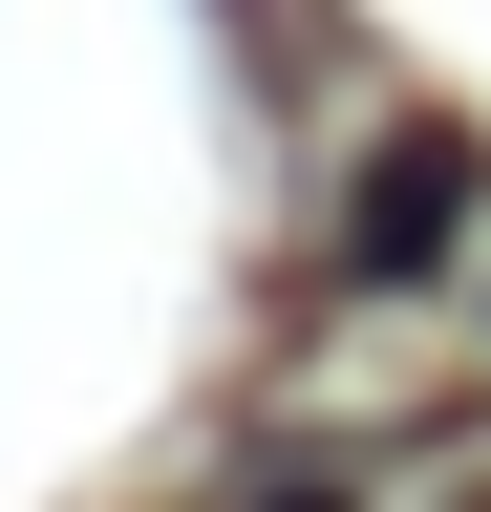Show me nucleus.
<instances>
[{
  "label": "nucleus",
  "mask_w": 491,
  "mask_h": 512,
  "mask_svg": "<svg viewBox=\"0 0 491 512\" xmlns=\"http://www.w3.org/2000/svg\"><path fill=\"white\" fill-rule=\"evenodd\" d=\"M449 235H470V150H449V128H406V150L363 171V214H342V278H427Z\"/></svg>",
  "instance_id": "obj_1"
},
{
  "label": "nucleus",
  "mask_w": 491,
  "mask_h": 512,
  "mask_svg": "<svg viewBox=\"0 0 491 512\" xmlns=\"http://www.w3.org/2000/svg\"><path fill=\"white\" fill-rule=\"evenodd\" d=\"M278 512H342V491H278Z\"/></svg>",
  "instance_id": "obj_2"
}]
</instances>
